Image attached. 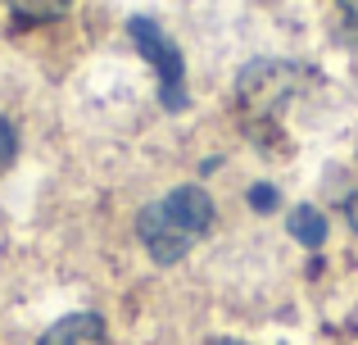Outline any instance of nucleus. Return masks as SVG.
<instances>
[{
	"instance_id": "1",
	"label": "nucleus",
	"mask_w": 358,
	"mask_h": 345,
	"mask_svg": "<svg viewBox=\"0 0 358 345\" xmlns=\"http://www.w3.org/2000/svg\"><path fill=\"white\" fill-rule=\"evenodd\" d=\"M304 73L299 64H277V59H259L241 73V109L245 114H277L290 96L299 91Z\"/></svg>"
},
{
	"instance_id": "2",
	"label": "nucleus",
	"mask_w": 358,
	"mask_h": 345,
	"mask_svg": "<svg viewBox=\"0 0 358 345\" xmlns=\"http://www.w3.org/2000/svg\"><path fill=\"white\" fill-rule=\"evenodd\" d=\"M127 32H131V41H136V50L145 55L150 64H155L159 82H164V105H168V109H186V87H182L186 69H182V50H177V45L168 41L164 32H159L155 18H131Z\"/></svg>"
},
{
	"instance_id": "3",
	"label": "nucleus",
	"mask_w": 358,
	"mask_h": 345,
	"mask_svg": "<svg viewBox=\"0 0 358 345\" xmlns=\"http://www.w3.org/2000/svg\"><path fill=\"white\" fill-rule=\"evenodd\" d=\"M136 237H141V246L150 250L155 264H182L186 250L195 246V237L182 232L173 218H168L164 204H145V209L136 213Z\"/></svg>"
},
{
	"instance_id": "4",
	"label": "nucleus",
	"mask_w": 358,
	"mask_h": 345,
	"mask_svg": "<svg viewBox=\"0 0 358 345\" xmlns=\"http://www.w3.org/2000/svg\"><path fill=\"white\" fill-rule=\"evenodd\" d=\"M159 204H164L168 218H173L182 232H191L195 241L213 227V200H209V191H204V186H177V191H168Z\"/></svg>"
},
{
	"instance_id": "5",
	"label": "nucleus",
	"mask_w": 358,
	"mask_h": 345,
	"mask_svg": "<svg viewBox=\"0 0 358 345\" xmlns=\"http://www.w3.org/2000/svg\"><path fill=\"white\" fill-rule=\"evenodd\" d=\"M100 341H105L100 314H69L41 337V345H100Z\"/></svg>"
},
{
	"instance_id": "6",
	"label": "nucleus",
	"mask_w": 358,
	"mask_h": 345,
	"mask_svg": "<svg viewBox=\"0 0 358 345\" xmlns=\"http://www.w3.org/2000/svg\"><path fill=\"white\" fill-rule=\"evenodd\" d=\"M286 232L299 241V246L317 250V246L327 241V218L313 209V204H299V209H290V213H286Z\"/></svg>"
},
{
	"instance_id": "7",
	"label": "nucleus",
	"mask_w": 358,
	"mask_h": 345,
	"mask_svg": "<svg viewBox=\"0 0 358 345\" xmlns=\"http://www.w3.org/2000/svg\"><path fill=\"white\" fill-rule=\"evenodd\" d=\"M5 5L23 18H55V14L69 9V0H5Z\"/></svg>"
},
{
	"instance_id": "8",
	"label": "nucleus",
	"mask_w": 358,
	"mask_h": 345,
	"mask_svg": "<svg viewBox=\"0 0 358 345\" xmlns=\"http://www.w3.org/2000/svg\"><path fill=\"white\" fill-rule=\"evenodd\" d=\"M250 204L259 213H272L281 204V191H277V186H268V182H259V186H250Z\"/></svg>"
},
{
	"instance_id": "9",
	"label": "nucleus",
	"mask_w": 358,
	"mask_h": 345,
	"mask_svg": "<svg viewBox=\"0 0 358 345\" xmlns=\"http://www.w3.org/2000/svg\"><path fill=\"white\" fill-rule=\"evenodd\" d=\"M14 155H18V141H14V127L0 118V169H9L14 164Z\"/></svg>"
},
{
	"instance_id": "10",
	"label": "nucleus",
	"mask_w": 358,
	"mask_h": 345,
	"mask_svg": "<svg viewBox=\"0 0 358 345\" xmlns=\"http://www.w3.org/2000/svg\"><path fill=\"white\" fill-rule=\"evenodd\" d=\"M336 9H341V23L350 32V41H358V0H336Z\"/></svg>"
},
{
	"instance_id": "11",
	"label": "nucleus",
	"mask_w": 358,
	"mask_h": 345,
	"mask_svg": "<svg viewBox=\"0 0 358 345\" xmlns=\"http://www.w3.org/2000/svg\"><path fill=\"white\" fill-rule=\"evenodd\" d=\"M345 218H350V227L358 232V195H350V200H345Z\"/></svg>"
},
{
	"instance_id": "12",
	"label": "nucleus",
	"mask_w": 358,
	"mask_h": 345,
	"mask_svg": "<svg viewBox=\"0 0 358 345\" xmlns=\"http://www.w3.org/2000/svg\"><path fill=\"white\" fill-rule=\"evenodd\" d=\"M209 345H241V341H209Z\"/></svg>"
}]
</instances>
